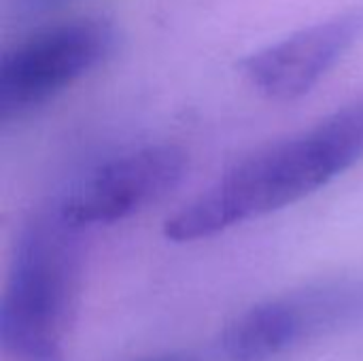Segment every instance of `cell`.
Segmentation results:
<instances>
[{
	"label": "cell",
	"mask_w": 363,
	"mask_h": 361,
	"mask_svg": "<svg viewBox=\"0 0 363 361\" xmlns=\"http://www.w3.org/2000/svg\"><path fill=\"white\" fill-rule=\"evenodd\" d=\"M363 160V91L313 126L268 143L232 164L164 221L172 243L213 238L287 209Z\"/></svg>",
	"instance_id": "cell-1"
},
{
	"label": "cell",
	"mask_w": 363,
	"mask_h": 361,
	"mask_svg": "<svg viewBox=\"0 0 363 361\" xmlns=\"http://www.w3.org/2000/svg\"><path fill=\"white\" fill-rule=\"evenodd\" d=\"M60 202L21 223L0 300V347L15 361H62L79 317L85 243Z\"/></svg>",
	"instance_id": "cell-2"
},
{
	"label": "cell",
	"mask_w": 363,
	"mask_h": 361,
	"mask_svg": "<svg viewBox=\"0 0 363 361\" xmlns=\"http://www.w3.org/2000/svg\"><path fill=\"white\" fill-rule=\"evenodd\" d=\"M363 326V274L328 277L270 296L225 323L221 351L230 361H274Z\"/></svg>",
	"instance_id": "cell-3"
},
{
	"label": "cell",
	"mask_w": 363,
	"mask_h": 361,
	"mask_svg": "<svg viewBox=\"0 0 363 361\" xmlns=\"http://www.w3.org/2000/svg\"><path fill=\"white\" fill-rule=\"evenodd\" d=\"M115 28L100 15L53 21L2 55L0 119L23 117L43 106L108 57Z\"/></svg>",
	"instance_id": "cell-4"
},
{
	"label": "cell",
	"mask_w": 363,
	"mask_h": 361,
	"mask_svg": "<svg viewBox=\"0 0 363 361\" xmlns=\"http://www.w3.org/2000/svg\"><path fill=\"white\" fill-rule=\"evenodd\" d=\"M187 170L189 155L179 145H147L94 168L60 200V209L83 232L113 226L162 202L183 183Z\"/></svg>",
	"instance_id": "cell-5"
},
{
	"label": "cell",
	"mask_w": 363,
	"mask_h": 361,
	"mask_svg": "<svg viewBox=\"0 0 363 361\" xmlns=\"http://www.w3.org/2000/svg\"><path fill=\"white\" fill-rule=\"evenodd\" d=\"M363 38V9H347L253 51L240 62L247 83L268 100L313 91Z\"/></svg>",
	"instance_id": "cell-6"
},
{
	"label": "cell",
	"mask_w": 363,
	"mask_h": 361,
	"mask_svg": "<svg viewBox=\"0 0 363 361\" xmlns=\"http://www.w3.org/2000/svg\"><path fill=\"white\" fill-rule=\"evenodd\" d=\"M138 361H198V357L189 353H162V355H153V357H145Z\"/></svg>",
	"instance_id": "cell-7"
},
{
	"label": "cell",
	"mask_w": 363,
	"mask_h": 361,
	"mask_svg": "<svg viewBox=\"0 0 363 361\" xmlns=\"http://www.w3.org/2000/svg\"><path fill=\"white\" fill-rule=\"evenodd\" d=\"M34 6H47V4H55V2H62V0H30Z\"/></svg>",
	"instance_id": "cell-8"
}]
</instances>
